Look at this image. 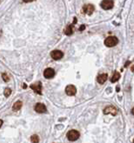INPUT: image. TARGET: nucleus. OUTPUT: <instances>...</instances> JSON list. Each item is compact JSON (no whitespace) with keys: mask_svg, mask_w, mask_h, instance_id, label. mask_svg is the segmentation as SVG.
Masks as SVG:
<instances>
[{"mask_svg":"<svg viewBox=\"0 0 134 143\" xmlns=\"http://www.w3.org/2000/svg\"><path fill=\"white\" fill-rule=\"evenodd\" d=\"M104 44H105V46H107V47H113V46H116V45L118 44V39L115 36H109L105 40Z\"/></svg>","mask_w":134,"mask_h":143,"instance_id":"nucleus-1","label":"nucleus"},{"mask_svg":"<svg viewBox=\"0 0 134 143\" xmlns=\"http://www.w3.org/2000/svg\"><path fill=\"white\" fill-rule=\"evenodd\" d=\"M80 136V134L77 130H70L67 133V138L70 142H74V141H77Z\"/></svg>","mask_w":134,"mask_h":143,"instance_id":"nucleus-2","label":"nucleus"},{"mask_svg":"<svg viewBox=\"0 0 134 143\" xmlns=\"http://www.w3.org/2000/svg\"><path fill=\"white\" fill-rule=\"evenodd\" d=\"M103 113H104V114H106V115H107V114H111L112 116H116L117 113H118V110H117L114 106H113V105H109V106L106 107V108L104 109Z\"/></svg>","mask_w":134,"mask_h":143,"instance_id":"nucleus-3","label":"nucleus"},{"mask_svg":"<svg viewBox=\"0 0 134 143\" xmlns=\"http://www.w3.org/2000/svg\"><path fill=\"white\" fill-rule=\"evenodd\" d=\"M30 88H32L35 93H37L38 94L41 95V89H42V86H41V82L40 81H37L36 83H34V84L30 85Z\"/></svg>","mask_w":134,"mask_h":143,"instance_id":"nucleus-4","label":"nucleus"},{"mask_svg":"<svg viewBox=\"0 0 134 143\" xmlns=\"http://www.w3.org/2000/svg\"><path fill=\"white\" fill-rule=\"evenodd\" d=\"M100 6L103 10H110L113 7V2L111 0H104L100 3Z\"/></svg>","mask_w":134,"mask_h":143,"instance_id":"nucleus-5","label":"nucleus"},{"mask_svg":"<svg viewBox=\"0 0 134 143\" xmlns=\"http://www.w3.org/2000/svg\"><path fill=\"white\" fill-rule=\"evenodd\" d=\"M66 93L69 96H74L77 93V88L73 85H68L66 88Z\"/></svg>","mask_w":134,"mask_h":143,"instance_id":"nucleus-6","label":"nucleus"},{"mask_svg":"<svg viewBox=\"0 0 134 143\" xmlns=\"http://www.w3.org/2000/svg\"><path fill=\"white\" fill-rule=\"evenodd\" d=\"M63 52L61 51H59V50H54L51 52V57H53L54 60H59L63 57Z\"/></svg>","mask_w":134,"mask_h":143,"instance_id":"nucleus-7","label":"nucleus"},{"mask_svg":"<svg viewBox=\"0 0 134 143\" xmlns=\"http://www.w3.org/2000/svg\"><path fill=\"white\" fill-rule=\"evenodd\" d=\"M34 110L36 112L38 113H45L46 111V107L44 104H41V103H38L35 105L34 106Z\"/></svg>","mask_w":134,"mask_h":143,"instance_id":"nucleus-8","label":"nucleus"},{"mask_svg":"<svg viewBox=\"0 0 134 143\" xmlns=\"http://www.w3.org/2000/svg\"><path fill=\"white\" fill-rule=\"evenodd\" d=\"M55 75V71L54 70L51 68H48L46 70H45L44 71V76L46 78V79H50V78H53Z\"/></svg>","mask_w":134,"mask_h":143,"instance_id":"nucleus-9","label":"nucleus"},{"mask_svg":"<svg viewBox=\"0 0 134 143\" xmlns=\"http://www.w3.org/2000/svg\"><path fill=\"white\" fill-rule=\"evenodd\" d=\"M83 10L85 14L87 15H91L95 10V7L93 6L92 4H87V5H84L83 8Z\"/></svg>","mask_w":134,"mask_h":143,"instance_id":"nucleus-10","label":"nucleus"},{"mask_svg":"<svg viewBox=\"0 0 134 143\" xmlns=\"http://www.w3.org/2000/svg\"><path fill=\"white\" fill-rule=\"evenodd\" d=\"M107 79V74H100L97 76V81L100 84H103Z\"/></svg>","mask_w":134,"mask_h":143,"instance_id":"nucleus-11","label":"nucleus"},{"mask_svg":"<svg viewBox=\"0 0 134 143\" xmlns=\"http://www.w3.org/2000/svg\"><path fill=\"white\" fill-rule=\"evenodd\" d=\"M22 102L20 101V100H18V101H16V103L13 105V110L19 111L20 109L22 108Z\"/></svg>","mask_w":134,"mask_h":143,"instance_id":"nucleus-12","label":"nucleus"},{"mask_svg":"<svg viewBox=\"0 0 134 143\" xmlns=\"http://www.w3.org/2000/svg\"><path fill=\"white\" fill-rule=\"evenodd\" d=\"M120 73H119L118 71H115L114 73H113V76H112V78H111V81L112 82H116V81L120 79Z\"/></svg>","mask_w":134,"mask_h":143,"instance_id":"nucleus-13","label":"nucleus"},{"mask_svg":"<svg viewBox=\"0 0 134 143\" xmlns=\"http://www.w3.org/2000/svg\"><path fill=\"white\" fill-rule=\"evenodd\" d=\"M64 33H66V35H71L73 33V30H72V26L69 25L67 26L66 28L64 29Z\"/></svg>","mask_w":134,"mask_h":143,"instance_id":"nucleus-14","label":"nucleus"},{"mask_svg":"<svg viewBox=\"0 0 134 143\" xmlns=\"http://www.w3.org/2000/svg\"><path fill=\"white\" fill-rule=\"evenodd\" d=\"M31 142L32 143H39V136L37 135H34L31 136Z\"/></svg>","mask_w":134,"mask_h":143,"instance_id":"nucleus-15","label":"nucleus"},{"mask_svg":"<svg viewBox=\"0 0 134 143\" xmlns=\"http://www.w3.org/2000/svg\"><path fill=\"white\" fill-rule=\"evenodd\" d=\"M11 94V89L9 88H6L4 89V95L5 97H9Z\"/></svg>","mask_w":134,"mask_h":143,"instance_id":"nucleus-16","label":"nucleus"},{"mask_svg":"<svg viewBox=\"0 0 134 143\" xmlns=\"http://www.w3.org/2000/svg\"><path fill=\"white\" fill-rule=\"evenodd\" d=\"M2 77H3V81H6V82H8L9 81H10V77L8 76V75H7V74H3V75H2Z\"/></svg>","mask_w":134,"mask_h":143,"instance_id":"nucleus-17","label":"nucleus"},{"mask_svg":"<svg viewBox=\"0 0 134 143\" xmlns=\"http://www.w3.org/2000/svg\"><path fill=\"white\" fill-rule=\"evenodd\" d=\"M84 28H85V26H84V25H82V26H81V27H80V30L83 31Z\"/></svg>","mask_w":134,"mask_h":143,"instance_id":"nucleus-18","label":"nucleus"},{"mask_svg":"<svg viewBox=\"0 0 134 143\" xmlns=\"http://www.w3.org/2000/svg\"><path fill=\"white\" fill-rule=\"evenodd\" d=\"M2 125H3V121H2V120H0V128H1Z\"/></svg>","mask_w":134,"mask_h":143,"instance_id":"nucleus-19","label":"nucleus"}]
</instances>
